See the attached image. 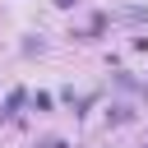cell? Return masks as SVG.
<instances>
[{
	"mask_svg": "<svg viewBox=\"0 0 148 148\" xmlns=\"http://www.w3.org/2000/svg\"><path fill=\"white\" fill-rule=\"evenodd\" d=\"M32 111H51V92H37L32 97Z\"/></svg>",
	"mask_w": 148,
	"mask_h": 148,
	"instance_id": "cell-2",
	"label": "cell"
},
{
	"mask_svg": "<svg viewBox=\"0 0 148 148\" xmlns=\"http://www.w3.org/2000/svg\"><path fill=\"white\" fill-rule=\"evenodd\" d=\"M23 97H28V92H23V88H14V92L5 97V111H0V116H14V111L23 106Z\"/></svg>",
	"mask_w": 148,
	"mask_h": 148,
	"instance_id": "cell-1",
	"label": "cell"
},
{
	"mask_svg": "<svg viewBox=\"0 0 148 148\" xmlns=\"http://www.w3.org/2000/svg\"><path fill=\"white\" fill-rule=\"evenodd\" d=\"M37 148H65V143H60V139H42Z\"/></svg>",
	"mask_w": 148,
	"mask_h": 148,
	"instance_id": "cell-3",
	"label": "cell"
},
{
	"mask_svg": "<svg viewBox=\"0 0 148 148\" xmlns=\"http://www.w3.org/2000/svg\"><path fill=\"white\" fill-rule=\"evenodd\" d=\"M56 5H60V9H69V5H74V0H56Z\"/></svg>",
	"mask_w": 148,
	"mask_h": 148,
	"instance_id": "cell-4",
	"label": "cell"
}]
</instances>
